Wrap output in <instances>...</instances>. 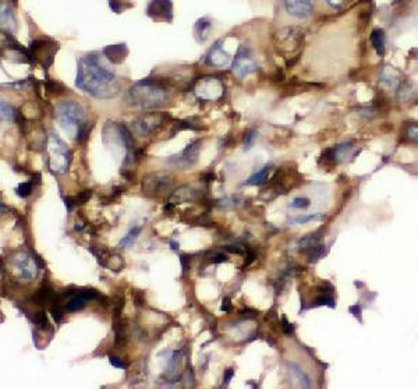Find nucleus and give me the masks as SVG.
Returning <instances> with one entry per match:
<instances>
[{"mask_svg": "<svg viewBox=\"0 0 418 389\" xmlns=\"http://www.w3.org/2000/svg\"><path fill=\"white\" fill-rule=\"evenodd\" d=\"M308 261L310 262H317L318 259H321L322 257H325L326 254H328V248L325 250V246L323 244H318V246H315L314 248H311V250H308Z\"/></svg>", "mask_w": 418, "mask_h": 389, "instance_id": "28", "label": "nucleus"}, {"mask_svg": "<svg viewBox=\"0 0 418 389\" xmlns=\"http://www.w3.org/2000/svg\"><path fill=\"white\" fill-rule=\"evenodd\" d=\"M289 371H290V373L293 374L295 378H297V381H298V387H301V388H311L312 384L311 381H310V377H308L307 374H304L298 365L290 363V364H289Z\"/></svg>", "mask_w": 418, "mask_h": 389, "instance_id": "25", "label": "nucleus"}, {"mask_svg": "<svg viewBox=\"0 0 418 389\" xmlns=\"http://www.w3.org/2000/svg\"><path fill=\"white\" fill-rule=\"evenodd\" d=\"M205 62L209 66L218 67V69H223V67L230 65L231 56L223 48V39L216 42L212 48L209 49V52L206 53Z\"/></svg>", "mask_w": 418, "mask_h": 389, "instance_id": "12", "label": "nucleus"}, {"mask_svg": "<svg viewBox=\"0 0 418 389\" xmlns=\"http://www.w3.org/2000/svg\"><path fill=\"white\" fill-rule=\"evenodd\" d=\"M320 306H328L330 308H335L336 307V301L332 296H329L328 293H323L322 296L317 297L311 304V307H320Z\"/></svg>", "mask_w": 418, "mask_h": 389, "instance_id": "29", "label": "nucleus"}, {"mask_svg": "<svg viewBox=\"0 0 418 389\" xmlns=\"http://www.w3.org/2000/svg\"><path fill=\"white\" fill-rule=\"evenodd\" d=\"M91 251L94 252V255L96 257L98 262L102 267L113 269V271H120L124 267L123 258L119 254H112L109 250L102 248V247H98V248L91 247Z\"/></svg>", "mask_w": 418, "mask_h": 389, "instance_id": "13", "label": "nucleus"}, {"mask_svg": "<svg viewBox=\"0 0 418 389\" xmlns=\"http://www.w3.org/2000/svg\"><path fill=\"white\" fill-rule=\"evenodd\" d=\"M13 265L20 271V275L27 281L33 279L36 276V272H38L35 261L25 252H20V254H17L16 257H13Z\"/></svg>", "mask_w": 418, "mask_h": 389, "instance_id": "14", "label": "nucleus"}, {"mask_svg": "<svg viewBox=\"0 0 418 389\" xmlns=\"http://www.w3.org/2000/svg\"><path fill=\"white\" fill-rule=\"evenodd\" d=\"M332 8H340L345 4L346 0H325Z\"/></svg>", "mask_w": 418, "mask_h": 389, "instance_id": "46", "label": "nucleus"}, {"mask_svg": "<svg viewBox=\"0 0 418 389\" xmlns=\"http://www.w3.org/2000/svg\"><path fill=\"white\" fill-rule=\"evenodd\" d=\"M56 114L63 126H78L84 122V110L78 104L71 101H63L56 107Z\"/></svg>", "mask_w": 418, "mask_h": 389, "instance_id": "7", "label": "nucleus"}, {"mask_svg": "<svg viewBox=\"0 0 418 389\" xmlns=\"http://www.w3.org/2000/svg\"><path fill=\"white\" fill-rule=\"evenodd\" d=\"M310 204H311V201L308 198H295V200H293L291 203L289 204V207L290 208H297V210H305V208L310 207Z\"/></svg>", "mask_w": 418, "mask_h": 389, "instance_id": "36", "label": "nucleus"}, {"mask_svg": "<svg viewBox=\"0 0 418 389\" xmlns=\"http://www.w3.org/2000/svg\"><path fill=\"white\" fill-rule=\"evenodd\" d=\"M129 104L139 109H159L169 102V92L163 84L154 80H144L129 89Z\"/></svg>", "mask_w": 418, "mask_h": 389, "instance_id": "2", "label": "nucleus"}, {"mask_svg": "<svg viewBox=\"0 0 418 389\" xmlns=\"http://www.w3.org/2000/svg\"><path fill=\"white\" fill-rule=\"evenodd\" d=\"M147 14L154 21H173V3L172 0H149L147 6Z\"/></svg>", "mask_w": 418, "mask_h": 389, "instance_id": "11", "label": "nucleus"}, {"mask_svg": "<svg viewBox=\"0 0 418 389\" xmlns=\"http://www.w3.org/2000/svg\"><path fill=\"white\" fill-rule=\"evenodd\" d=\"M166 120H169V114L156 113V112L142 114L131 122V133L137 134L138 137H149L154 133L162 129V126L166 123Z\"/></svg>", "mask_w": 418, "mask_h": 389, "instance_id": "5", "label": "nucleus"}, {"mask_svg": "<svg viewBox=\"0 0 418 389\" xmlns=\"http://www.w3.org/2000/svg\"><path fill=\"white\" fill-rule=\"evenodd\" d=\"M285 8L290 16L307 18L311 16L315 0H283Z\"/></svg>", "mask_w": 418, "mask_h": 389, "instance_id": "15", "label": "nucleus"}, {"mask_svg": "<svg viewBox=\"0 0 418 389\" xmlns=\"http://www.w3.org/2000/svg\"><path fill=\"white\" fill-rule=\"evenodd\" d=\"M282 329H283L285 335H287V336H291V335L294 333V325L290 324V322L286 319V317H283V318H282Z\"/></svg>", "mask_w": 418, "mask_h": 389, "instance_id": "39", "label": "nucleus"}, {"mask_svg": "<svg viewBox=\"0 0 418 389\" xmlns=\"http://www.w3.org/2000/svg\"><path fill=\"white\" fill-rule=\"evenodd\" d=\"M132 299L137 307H142L145 304V294L141 290H132Z\"/></svg>", "mask_w": 418, "mask_h": 389, "instance_id": "38", "label": "nucleus"}, {"mask_svg": "<svg viewBox=\"0 0 418 389\" xmlns=\"http://www.w3.org/2000/svg\"><path fill=\"white\" fill-rule=\"evenodd\" d=\"M173 186V178L164 173H152L142 180V191L149 197L163 194Z\"/></svg>", "mask_w": 418, "mask_h": 389, "instance_id": "6", "label": "nucleus"}, {"mask_svg": "<svg viewBox=\"0 0 418 389\" xmlns=\"http://www.w3.org/2000/svg\"><path fill=\"white\" fill-rule=\"evenodd\" d=\"M195 94L198 98H202L206 101H219L225 94V85L221 80L215 77H205L198 81Z\"/></svg>", "mask_w": 418, "mask_h": 389, "instance_id": "9", "label": "nucleus"}, {"mask_svg": "<svg viewBox=\"0 0 418 389\" xmlns=\"http://www.w3.org/2000/svg\"><path fill=\"white\" fill-rule=\"evenodd\" d=\"M215 178H216V175L212 173V172H208L205 175H202V180L204 181H211V180H215Z\"/></svg>", "mask_w": 418, "mask_h": 389, "instance_id": "50", "label": "nucleus"}, {"mask_svg": "<svg viewBox=\"0 0 418 389\" xmlns=\"http://www.w3.org/2000/svg\"><path fill=\"white\" fill-rule=\"evenodd\" d=\"M109 361H110V364L115 365L116 368H127L129 367V364L126 361L120 360L119 357L116 356H109Z\"/></svg>", "mask_w": 418, "mask_h": 389, "instance_id": "40", "label": "nucleus"}, {"mask_svg": "<svg viewBox=\"0 0 418 389\" xmlns=\"http://www.w3.org/2000/svg\"><path fill=\"white\" fill-rule=\"evenodd\" d=\"M233 375H234V370H233V368H229V370H226V371H225V387L229 384Z\"/></svg>", "mask_w": 418, "mask_h": 389, "instance_id": "48", "label": "nucleus"}, {"mask_svg": "<svg viewBox=\"0 0 418 389\" xmlns=\"http://www.w3.org/2000/svg\"><path fill=\"white\" fill-rule=\"evenodd\" d=\"M48 154L50 171L55 173H64L68 168L71 154L64 145V142L55 133H50L48 138Z\"/></svg>", "mask_w": 418, "mask_h": 389, "instance_id": "3", "label": "nucleus"}, {"mask_svg": "<svg viewBox=\"0 0 418 389\" xmlns=\"http://www.w3.org/2000/svg\"><path fill=\"white\" fill-rule=\"evenodd\" d=\"M198 197H201V193H198L197 190L191 188L190 186H184L179 188L177 191H174V194L172 195V200L177 198L179 203H183V201H193Z\"/></svg>", "mask_w": 418, "mask_h": 389, "instance_id": "21", "label": "nucleus"}, {"mask_svg": "<svg viewBox=\"0 0 418 389\" xmlns=\"http://www.w3.org/2000/svg\"><path fill=\"white\" fill-rule=\"evenodd\" d=\"M55 296H56V294H55V290L50 287L49 284H43L41 289L35 293L33 301H35L36 304H46V303H49V301L55 300Z\"/></svg>", "mask_w": 418, "mask_h": 389, "instance_id": "24", "label": "nucleus"}, {"mask_svg": "<svg viewBox=\"0 0 418 389\" xmlns=\"http://www.w3.org/2000/svg\"><path fill=\"white\" fill-rule=\"evenodd\" d=\"M103 55L115 65H120L124 62V59L129 55V49L126 43H115V45H109L103 49Z\"/></svg>", "mask_w": 418, "mask_h": 389, "instance_id": "16", "label": "nucleus"}, {"mask_svg": "<svg viewBox=\"0 0 418 389\" xmlns=\"http://www.w3.org/2000/svg\"><path fill=\"white\" fill-rule=\"evenodd\" d=\"M320 218H321V215H318V213L307 215V216H295V218L289 219V223H297V225H301V223H307V222L317 220V219H320Z\"/></svg>", "mask_w": 418, "mask_h": 389, "instance_id": "34", "label": "nucleus"}, {"mask_svg": "<svg viewBox=\"0 0 418 389\" xmlns=\"http://www.w3.org/2000/svg\"><path fill=\"white\" fill-rule=\"evenodd\" d=\"M233 73L237 75L238 78H244L257 70V63L251 56V52L246 46H241L238 49L237 55L233 59Z\"/></svg>", "mask_w": 418, "mask_h": 389, "instance_id": "10", "label": "nucleus"}, {"mask_svg": "<svg viewBox=\"0 0 418 389\" xmlns=\"http://www.w3.org/2000/svg\"><path fill=\"white\" fill-rule=\"evenodd\" d=\"M90 131L91 126L88 123H80V124H78V130H77V141H78L80 144H85L88 137H90Z\"/></svg>", "mask_w": 418, "mask_h": 389, "instance_id": "30", "label": "nucleus"}, {"mask_svg": "<svg viewBox=\"0 0 418 389\" xmlns=\"http://www.w3.org/2000/svg\"><path fill=\"white\" fill-rule=\"evenodd\" d=\"M258 137V133L255 130H248L246 134H244V146L246 149H250L251 146L254 145V141Z\"/></svg>", "mask_w": 418, "mask_h": 389, "instance_id": "35", "label": "nucleus"}, {"mask_svg": "<svg viewBox=\"0 0 418 389\" xmlns=\"http://www.w3.org/2000/svg\"><path fill=\"white\" fill-rule=\"evenodd\" d=\"M75 85L98 99L115 98L120 92L116 74L102 65L96 55H87L80 59Z\"/></svg>", "mask_w": 418, "mask_h": 389, "instance_id": "1", "label": "nucleus"}, {"mask_svg": "<svg viewBox=\"0 0 418 389\" xmlns=\"http://www.w3.org/2000/svg\"><path fill=\"white\" fill-rule=\"evenodd\" d=\"M407 137L410 138V140H417V124L414 123V124H410L409 127H407Z\"/></svg>", "mask_w": 418, "mask_h": 389, "instance_id": "42", "label": "nucleus"}, {"mask_svg": "<svg viewBox=\"0 0 418 389\" xmlns=\"http://www.w3.org/2000/svg\"><path fill=\"white\" fill-rule=\"evenodd\" d=\"M226 251L231 252V254H240V255H244L246 254V250L241 248V246H226Z\"/></svg>", "mask_w": 418, "mask_h": 389, "instance_id": "41", "label": "nucleus"}, {"mask_svg": "<svg viewBox=\"0 0 418 389\" xmlns=\"http://www.w3.org/2000/svg\"><path fill=\"white\" fill-rule=\"evenodd\" d=\"M16 191L20 197L25 198V197L31 195V193H32V184H31V183H21L20 186L17 187Z\"/></svg>", "mask_w": 418, "mask_h": 389, "instance_id": "37", "label": "nucleus"}, {"mask_svg": "<svg viewBox=\"0 0 418 389\" xmlns=\"http://www.w3.org/2000/svg\"><path fill=\"white\" fill-rule=\"evenodd\" d=\"M6 210H7V208H6V205H4V204H3V203H1V201H0V212L6 211Z\"/></svg>", "mask_w": 418, "mask_h": 389, "instance_id": "52", "label": "nucleus"}, {"mask_svg": "<svg viewBox=\"0 0 418 389\" xmlns=\"http://www.w3.org/2000/svg\"><path fill=\"white\" fill-rule=\"evenodd\" d=\"M170 246H172V248L173 250H179V247H180V244L177 243V242H170Z\"/></svg>", "mask_w": 418, "mask_h": 389, "instance_id": "51", "label": "nucleus"}, {"mask_svg": "<svg viewBox=\"0 0 418 389\" xmlns=\"http://www.w3.org/2000/svg\"><path fill=\"white\" fill-rule=\"evenodd\" d=\"M222 311H225V313H230V311H231V301H230L229 297L223 299V303H222Z\"/></svg>", "mask_w": 418, "mask_h": 389, "instance_id": "47", "label": "nucleus"}, {"mask_svg": "<svg viewBox=\"0 0 418 389\" xmlns=\"http://www.w3.org/2000/svg\"><path fill=\"white\" fill-rule=\"evenodd\" d=\"M180 262H181V268H183V274H186V272L189 271V268H190V257H189V255H186V254L180 255Z\"/></svg>", "mask_w": 418, "mask_h": 389, "instance_id": "43", "label": "nucleus"}, {"mask_svg": "<svg viewBox=\"0 0 418 389\" xmlns=\"http://www.w3.org/2000/svg\"><path fill=\"white\" fill-rule=\"evenodd\" d=\"M119 134H120V138L123 141L124 146L127 149V154H131L134 152V137H132V133L130 130L127 129L126 126H119Z\"/></svg>", "mask_w": 418, "mask_h": 389, "instance_id": "26", "label": "nucleus"}, {"mask_svg": "<svg viewBox=\"0 0 418 389\" xmlns=\"http://www.w3.org/2000/svg\"><path fill=\"white\" fill-rule=\"evenodd\" d=\"M33 322H35V325H36L39 329H42V331H45V329L49 328L48 317H46V314H45L43 311H38V313L35 314V317H33Z\"/></svg>", "mask_w": 418, "mask_h": 389, "instance_id": "31", "label": "nucleus"}, {"mask_svg": "<svg viewBox=\"0 0 418 389\" xmlns=\"http://www.w3.org/2000/svg\"><path fill=\"white\" fill-rule=\"evenodd\" d=\"M141 233V227L137 226L134 227V229H131L130 232H129V235L124 237L123 240L120 242V247H127L129 244H131L137 237H138V235Z\"/></svg>", "mask_w": 418, "mask_h": 389, "instance_id": "32", "label": "nucleus"}, {"mask_svg": "<svg viewBox=\"0 0 418 389\" xmlns=\"http://www.w3.org/2000/svg\"><path fill=\"white\" fill-rule=\"evenodd\" d=\"M16 27V17L13 14L11 7L6 3L0 1V28L6 31H14Z\"/></svg>", "mask_w": 418, "mask_h": 389, "instance_id": "17", "label": "nucleus"}, {"mask_svg": "<svg viewBox=\"0 0 418 389\" xmlns=\"http://www.w3.org/2000/svg\"><path fill=\"white\" fill-rule=\"evenodd\" d=\"M211 28H212V24H211V21H209L208 18H201V20H198L197 24H195V28H194V34H195L197 41L205 42L206 38L209 36Z\"/></svg>", "mask_w": 418, "mask_h": 389, "instance_id": "20", "label": "nucleus"}, {"mask_svg": "<svg viewBox=\"0 0 418 389\" xmlns=\"http://www.w3.org/2000/svg\"><path fill=\"white\" fill-rule=\"evenodd\" d=\"M181 130H198L197 126H194V123L191 122H176L174 123V129L172 130V137L177 133V131H181Z\"/></svg>", "mask_w": 418, "mask_h": 389, "instance_id": "33", "label": "nucleus"}, {"mask_svg": "<svg viewBox=\"0 0 418 389\" xmlns=\"http://www.w3.org/2000/svg\"><path fill=\"white\" fill-rule=\"evenodd\" d=\"M369 39H371V43H372L374 49L377 50L378 55H379V56H385L386 36L384 30H379V28L374 30L372 34H371V36H369Z\"/></svg>", "mask_w": 418, "mask_h": 389, "instance_id": "19", "label": "nucleus"}, {"mask_svg": "<svg viewBox=\"0 0 418 389\" xmlns=\"http://www.w3.org/2000/svg\"><path fill=\"white\" fill-rule=\"evenodd\" d=\"M109 6L115 13H120L122 11V3L119 0H109Z\"/></svg>", "mask_w": 418, "mask_h": 389, "instance_id": "45", "label": "nucleus"}, {"mask_svg": "<svg viewBox=\"0 0 418 389\" xmlns=\"http://www.w3.org/2000/svg\"><path fill=\"white\" fill-rule=\"evenodd\" d=\"M272 168H273V165H272V163H269V165H265L261 171L254 173L251 177L247 180L246 181L247 186H261V184H263V183L266 181L268 176H269V172L272 171Z\"/></svg>", "mask_w": 418, "mask_h": 389, "instance_id": "22", "label": "nucleus"}, {"mask_svg": "<svg viewBox=\"0 0 418 389\" xmlns=\"http://www.w3.org/2000/svg\"><path fill=\"white\" fill-rule=\"evenodd\" d=\"M92 197V190H84L80 194H77L75 197H67L64 200V204L67 207V211H71L74 207L85 204L87 201H90V198Z\"/></svg>", "mask_w": 418, "mask_h": 389, "instance_id": "23", "label": "nucleus"}, {"mask_svg": "<svg viewBox=\"0 0 418 389\" xmlns=\"http://www.w3.org/2000/svg\"><path fill=\"white\" fill-rule=\"evenodd\" d=\"M58 49L59 43L52 41V39H35L28 46L30 60H32L35 63H39L46 69L53 63V59L56 56Z\"/></svg>", "mask_w": 418, "mask_h": 389, "instance_id": "4", "label": "nucleus"}, {"mask_svg": "<svg viewBox=\"0 0 418 389\" xmlns=\"http://www.w3.org/2000/svg\"><path fill=\"white\" fill-rule=\"evenodd\" d=\"M321 233H322V230H318V232L310 233L308 236L300 239V240L297 242V248L301 252L308 251V250L314 248V247L318 246V244L321 243V240H322V235H321Z\"/></svg>", "mask_w": 418, "mask_h": 389, "instance_id": "18", "label": "nucleus"}, {"mask_svg": "<svg viewBox=\"0 0 418 389\" xmlns=\"http://www.w3.org/2000/svg\"><path fill=\"white\" fill-rule=\"evenodd\" d=\"M254 259H255V254L251 251V250H248V252H247V261L244 262V265H243V267H244V268L248 267V265H250V264H251L253 261H254Z\"/></svg>", "mask_w": 418, "mask_h": 389, "instance_id": "49", "label": "nucleus"}, {"mask_svg": "<svg viewBox=\"0 0 418 389\" xmlns=\"http://www.w3.org/2000/svg\"><path fill=\"white\" fill-rule=\"evenodd\" d=\"M350 313L355 317L360 322H362V316H361V307L360 306H352L350 307Z\"/></svg>", "mask_w": 418, "mask_h": 389, "instance_id": "44", "label": "nucleus"}, {"mask_svg": "<svg viewBox=\"0 0 418 389\" xmlns=\"http://www.w3.org/2000/svg\"><path fill=\"white\" fill-rule=\"evenodd\" d=\"M199 148H201V141L197 140L194 142H191L186 146L180 154L173 155L172 158H169L167 162L177 169H190L191 166H194L198 161V155H199Z\"/></svg>", "mask_w": 418, "mask_h": 389, "instance_id": "8", "label": "nucleus"}, {"mask_svg": "<svg viewBox=\"0 0 418 389\" xmlns=\"http://www.w3.org/2000/svg\"><path fill=\"white\" fill-rule=\"evenodd\" d=\"M18 112L11 105L6 104L4 101H0V122L3 120H17Z\"/></svg>", "mask_w": 418, "mask_h": 389, "instance_id": "27", "label": "nucleus"}]
</instances>
